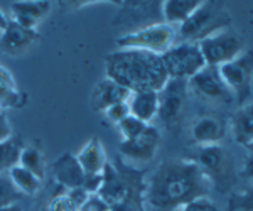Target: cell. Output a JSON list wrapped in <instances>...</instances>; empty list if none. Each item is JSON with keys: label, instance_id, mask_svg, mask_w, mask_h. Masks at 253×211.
Returning a JSON list of instances; mask_svg holds the SVG:
<instances>
[{"label": "cell", "instance_id": "1", "mask_svg": "<svg viewBox=\"0 0 253 211\" xmlns=\"http://www.w3.org/2000/svg\"><path fill=\"white\" fill-rule=\"evenodd\" d=\"M213 182L193 159L164 161L147 179L144 196L156 211H177L210 194Z\"/></svg>", "mask_w": 253, "mask_h": 211}, {"label": "cell", "instance_id": "2", "mask_svg": "<svg viewBox=\"0 0 253 211\" xmlns=\"http://www.w3.org/2000/svg\"><path fill=\"white\" fill-rule=\"evenodd\" d=\"M107 78L130 91H161L169 81L162 58L138 49H117L105 59Z\"/></svg>", "mask_w": 253, "mask_h": 211}, {"label": "cell", "instance_id": "3", "mask_svg": "<svg viewBox=\"0 0 253 211\" xmlns=\"http://www.w3.org/2000/svg\"><path fill=\"white\" fill-rule=\"evenodd\" d=\"M230 12L221 2H201L184 24L179 26V36L184 42H201L219 31L230 29Z\"/></svg>", "mask_w": 253, "mask_h": 211}, {"label": "cell", "instance_id": "4", "mask_svg": "<svg viewBox=\"0 0 253 211\" xmlns=\"http://www.w3.org/2000/svg\"><path fill=\"white\" fill-rule=\"evenodd\" d=\"M177 31L166 22L149 24L117 39L118 49H138L162 56L175 42Z\"/></svg>", "mask_w": 253, "mask_h": 211}, {"label": "cell", "instance_id": "5", "mask_svg": "<svg viewBox=\"0 0 253 211\" xmlns=\"http://www.w3.org/2000/svg\"><path fill=\"white\" fill-rule=\"evenodd\" d=\"M164 68L169 78L174 80H189L196 73H199L206 66L199 44L196 42H179L174 44L169 51L161 56Z\"/></svg>", "mask_w": 253, "mask_h": 211}, {"label": "cell", "instance_id": "6", "mask_svg": "<svg viewBox=\"0 0 253 211\" xmlns=\"http://www.w3.org/2000/svg\"><path fill=\"white\" fill-rule=\"evenodd\" d=\"M198 44L208 66L219 68L236 59L243 52V39L231 29L216 32Z\"/></svg>", "mask_w": 253, "mask_h": 211}, {"label": "cell", "instance_id": "7", "mask_svg": "<svg viewBox=\"0 0 253 211\" xmlns=\"http://www.w3.org/2000/svg\"><path fill=\"white\" fill-rule=\"evenodd\" d=\"M193 161L203 169V172L210 177L213 184H219L226 188L233 181L231 157L226 149H223L219 144L198 147V152H196Z\"/></svg>", "mask_w": 253, "mask_h": 211}, {"label": "cell", "instance_id": "8", "mask_svg": "<svg viewBox=\"0 0 253 211\" xmlns=\"http://www.w3.org/2000/svg\"><path fill=\"white\" fill-rule=\"evenodd\" d=\"M228 88L243 103L252 95L253 86V51H243L236 59L218 68Z\"/></svg>", "mask_w": 253, "mask_h": 211}, {"label": "cell", "instance_id": "9", "mask_svg": "<svg viewBox=\"0 0 253 211\" xmlns=\"http://www.w3.org/2000/svg\"><path fill=\"white\" fill-rule=\"evenodd\" d=\"M187 81L186 80H174L169 78V81L164 84L159 91V113L157 117L161 119L167 127H175L181 122L184 115L186 100H187Z\"/></svg>", "mask_w": 253, "mask_h": 211}, {"label": "cell", "instance_id": "10", "mask_svg": "<svg viewBox=\"0 0 253 211\" xmlns=\"http://www.w3.org/2000/svg\"><path fill=\"white\" fill-rule=\"evenodd\" d=\"M187 88L194 95L201 96L203 100L231 103L235 98V95L221 78V73L218 68L208 66V64L199 73H196L193 78L187 80Z\"/></svg>", "mask_w": 253, "mask_h": 211}, {"label": "cell", "instance_id": "11", "mask_svg": "<svg viewBox=\"0 0 253 211\" xmlns=\"http://www.w3.org/2000/svg\"><path fill=\"white\" fill-rule=\"evenodd\" d=\"M161 145V132L156 125H147L138 137L120 144V152L126 161L135 164H147L156 157Z\"/></svg>", "mask_w": 253, "mask_h": 211}, {"label": "cell", "instance_id": "12", "mask_svg": "<svg viewBox=\"0 0 253 211\" xmlns=\"http://www.w3.org/2000/svg\"><path fill=\"white\" fill-rule=\"evenodd\" d=\"M96 194L100 198H103V200L112 206V210L126 208L125 201L128 200V188H126V182L122 179L120 174H118L110 164L105 166L103 181H101V186L96 191Z\"/></svg>", "mask_w": 253, "mask_h": 211}, {"label": "cell", "instance_id": "13", "mask_svg": "<svg viewBox=\"0 0 253 211\" xmlns=\"http://www.w3.org/2000/svg\"><path fill=\"white\" fill-rule=\"evenodd\" d=\"M130 93L132 91L126 90L125 86H122V84H118L113 80L105 76L91 93V107L93 110L103 113L112 105L120 103V101H128Z\"/></svg>", "mask_w": 253, "mask_h": 211}, {"label": "cell", "instance_id": "14", "mask_svg": "<svg viewBox=\"0 0 253 211\" xmlns=\"http://www.w3.org/2000/svg\"><path fill=\"white\" fill-rule=\"evenodd\" d=\"M75 157L86 177L100 176V174L103 172L105 166H107L105 147H103V144H101V140L96 139V137H91V139L80 149Z\"/></svg>", "mask_w": 253, "mask_h": 211}, {"label": "cell", "instance_id": "15", "mask_svg": "<svg viewBox=\"0 0 253 211\" xmlns=\"http://www.w3.org/2000/svg\"><path fill=\"white\" fill-rule=\"evenodd\" d=\"M52 172H54V179L63 186L64 189H78L83 188L84 184V176L83 169L80 168L78 161L73 154H63L58 161L52 166Z\"/></svg>", "mask_w": 253, "mask_h": 211}, {"label": "cell", "instance_id": "16", "mask_svg": "<svg viewBox=\"0 0 253 211\" xmlns=\"http://www.w3.org/2000/svg\"><path fill=\"white\" fill-rule=\"evenodd\" d=\"M36 39H38L36 29H27L10 19L7 29L0 36V46L9 54H20L27 47H31L36 42Z\"/></svg>", "mask_w": 253, "mask_h": 211}, {"label": "cell", "instance_id": "17", "mask_svg": "<svg viewBox=\"0 0 253 211\" xmlns=\"http://www.w3.org/2000/svg\"><path fill=\"white\" fill-rule=\"evenodd\" d=\"M126 103L130 108V115L137 117L138 120L150 125V122L156 119L159 113V91H132Z\"/></svg>", "mask_w": 253, "mask_h": 211}, {"label": "cell", "instance_id": "18", "mask_svg": "<svg viewBox=\"0 0 253 211\" xmlns=\"http://www.w3.org/2000/svg\"><path fill=\"white\" fill-rule=\"evenodd\" d=\"M49 10V2H14L10 5L12 20L27 29H36V26L46 17Z\"/></svg>", "mask_w": 253, "mask_h": 211}, {"label": "cell", "instance_id": "19", "mask_svg": "<svg viewBox=\"0 0 253 211\" xmlns=\"http://www.w3.org/2000/svg\"><path fill=\"white\" fill-rule=\"evenodd\" d=\"M191 137L199 147L201 145H216L224 137V127L214 117H199L191 127Z\"/></svg>", "mask_w": 253, "mask_h": 211}, {"label": "cell", "instance_id": "20", "mask_svg": "<svg viewBox=\"0 0 253 211\" xmlns=\"http://www.w3.org/2000/svg\"><path fill=\"white\" fill-rule=\"evenodd\" d=\"M231 132L238 144L250 145L253 142V101L242 105L231 119Z\"/></svg>", "mask_w": 253, "mask_h": 211}, {"label": "cell", "instance_id": "21", "mask_svg": "<svg viewBox=\"0 0 253 211\" xmlns=\"http://www.w3.org/2000/svg\"><path fill=\"white\" fill-rule=\"evenodd\" d=\"M199 0H167L162 2V15L164 22L169 26L184 24L193 15V12L199 7Z\"/></svg>", "mask_w": 253, "mask_h": 211}, {"label": "cell", "instance_id": "22", "mask_svg": "<svg viewBox=\"0 0 253 211\" xmlns=\"http://www.w3.org/2000/svg\"><path fill=\"white\" fill-rule=\"evenodd\" d=\"M86 198L88 193L83 188L68 189V191L52 196L44 211H78Z\"/></svg>", "mask_w": 253, "mask_h": 211}, {"label": "cell", "instance_id": "23", "mask_svg": "<svg viewBox=\"0 0 253 211\" xmlns=\"http://www.w3.org/2000/svg\"><path fill=\"white\" fill-rule=\"evenodd\" d=\"M9 176L12 182L15 184V188L19 189L22 194H36L41 189V179L36 176L34 172L27 171L22 166H15L9 171Z\"/></svg>", "mask_w": 253, "mask_h": 211}, {"label": "cell", "instance_id": "24", "mask_svg": "<svg viewBox=\"0 0 253 211\" xmlns=\"http://www.w3.org/2000/svg\"><path fill=\"white\" fill-rule=\"evenodd\" d=\"M24 145L15 139H7L0 142V174L9 172L12 168L19 164L20 151Z\"/></svg>", "mask_w": 253, "mask_h": 211}, {"label": "cell", "instance_id": "25", "mask_svg": "<svg viewBox=\"0 0 253 211\" xmlns=\"http://www.w3.org/2000/svg\"><path fill=\"white\" fill-rule=\"evenodd\" d=\"M19 166L34 172L39 179L44 177V157L38 147H22L19 157Z\"/></svg>", "mask_w": 253, "mask_h": 211}, {"label": "cell", "instance_id": "26", "mask_svg": "<svg viewBox=\"0 0 253 211\" xmlns=\"http://www.w3.org/2000/svg\"><path fill=\"white\" fill-rule=\"evenodd\" d=\"M22 196V193L15 188L9 172L0 174V208H10L15 206Z\"/></svg>", "mask_w": 253, "mask_h": 211}, {"label": "cell", "instance_id": "27", "mask_svg": "<svg viewBox=\"0 0 253 211\" xmlns=\"http://www.w3.org/2000/svg\"><path fill=\"white\" fill-rule=\"evenodd\" d=\"M147 125L149 124L138 120L137 117L128 115V117H125L120 124H117V128H118V132H120L122 139H124L122 142H125V140H132V139H135V137L140 135V133L147 128Z\"/></svg>", "mask_w": 253, "mask_h": 211}, {"label": "cell", "instance_id": "28", "mask_svg": "<svg viewBox=\"0 0 253 211\" xmlns=\"http://www.w3.org/2000/svg\"><path fill=\"white\" fill-rule=\"evenodd\" d=\"M228 211H253V186L231 194L228 200Z\"/></svg>", "mask_w": 253, "mask_h": 211}, {"label": "cell", "instance_id": "29", "mask_svg": "<svg viewBox=\"0 0 253 211\" xmlns=\"http://www.w3.org/2000/svg\"><path fill=\"white\" fill-rule=\"evenodd\" d=\"M103 115H105V119L108 122H112V124H115V125L120 124L125 117L130 115L128 103H126V101H120V103L112 105V107H108L107 110L103 112Z\"/></svg>", "mask_w": 253, "mask_h": 211}, {"label": "cell", "instance_id": "30", "mask_svg": "<svg viewBox=\"0 0 253 211\" xmlns=\"http://www.w3.org/2000/svg\"><path fill=\"white\" fill-rule=\"evenodd\" d=\"M177 211H219V210H218V206L214 205L213 200L205 196V198H198V200L187 203V205L179 208Z\"/></svg>", "mask_w": 253, "mask_h": 211}, {"label": "cell", "instance_id": "31", "mask_svg": "<svg viewBox=\"0 0 253 211\" xmlns=\"http://www.w3.org/2000/svg\"><path fill=\"white\" fill-rule=\"evenodd\" d=\"M12 137V127L9 124V117L5 112H0V142L7 140Z\"/></svg>", "mask_w": 253, "mask_h": 211}, {"label": "cell", "instance_id": "32", "mask_svg": "<svg viewBox=\"0 0 253 211\" xmlns=\"http://www.w3.org/2000/svg\"><path fill=\"white\" fill-rule=\"evenodd\" d=\"M242 176L245 179H252L253 181V154L250 152L245 157L243 162V169H242Z\"/></svg>", "mask_w": 253, "mask_h": 211}, {"label": "cell", "instance_id": "33", "mask_svg": "<svg viewBox=\"0 0 253 211\" xmlns=\"http://www.w3.org/2000/svg\"><path fill=\"white\" fill-rule=\"evenodd\" d=\"M9 17H7L5 14H3V10H0V36L3 34V31L7 29V26H9Z\"/></svg>", "mask_w": 253, "mask_h": 211}, {"label": "cell", "instance_id": "34", "mask_svg": "<svg viewBox=\"0 0 253 211\" xmlns=\"http://www.w3.org/2000/svg\"><path fill=\"white\" fill-rule=\"evenodd\" d=\"M0 211H22V208L20 206H10V208H0Z\"/></svg>", "mask_w": 253, "mask_h": 211}, {"label": "cell", "instance_id": "35", "mask_svg": "<svg viewBox=\"0 0 253 211\" xmlns=\"http://www.w3.org/2000/svg\"><path fill=\"white\" fill-rule=\"evenodd\" d=\"M247 149H248V152H252V154H253V142H252L250 145H247Z\"/></svg>", "mask_w": 253, "mask_h": 211}, {"label": "cell", "instance_id": "36", "mask_svg": "<svg viewBox=\"0 0 253 211\" xmlns=\"http://www.w3.org/2000/svg\"><path fill=\"white\" fill-rule=\"evenodd\" d=\"M2 110H3V100L0 98V112H2Z\"/></svg>", "mask_w": 253, "mask_h": 211}]
</instances>
